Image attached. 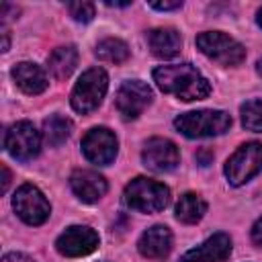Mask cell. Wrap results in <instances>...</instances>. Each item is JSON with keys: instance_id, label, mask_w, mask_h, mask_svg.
I'll return each mask as SVG.
<instances>
[{"instance_id": "277c9868", "label": "cell", "mask_w": 262, "mask_h": 262, "mask_svg": "<svg viewBox=\"0 0 262 262\" xmlns=\"http://www.w3.org/2000/svg\"><path fill=\"white\" fill-rule=\"evenodd\" d=\"M108 88V76L102 68H90L86 70L80 80L76 82L74 90H72V108L80 115L92 113L94 108H98V104L102 102L104 94Z\"/></svg>"}, {"instance_id": "d4e9b609", "label": "cell", "mask_w": 262, "mask_h": 262, "mask_svg": "<svg viewBox=\"0 0 262 262\" xmlns=\"http://www.w3.org/2000/svg\"><path fill=\"white\" fill-rule=\"evenodd\" d=\"M252 242L262 248V217H260V219L254 223V227H252Z\"/></svg>"}, {"instance_id": "5bb4252c", "label": "cell", "mask_w": 262, "mask_h": 262, "mask_svg": "<svg viewBox=\"0 0 262 262\" xmlns=\"http://www.w3.org/2000/svg\"><path fill=\"white\" fill-rule=\"evenodd\" d=\"M231 252V239L227 233H215L201 246L188 250L178 262H223Z\"/></svg>"}, {"instance_id": "cb8c5ba5", "label": "cell", "mask_w": 262, "mask_h": 262, "mask_svg": "<svg viewBox=\"0 0 262 262\" xmlns=\"http://www.w3.org/2000/svg\"><path fill=\"white\" fill-rule=\"evenodd\" d=\"M149 6L156 8V10H176V8L182 6V2L180 0H176V2H151Z\"/></svg>"}, {"instance_id": "7c38bea8", "label": "cell", "mask_w": 262, "mask_h": 262, "mask_svg": "<svg viewBox=\"0 0 262 262\" xmlns=\"http://www.w3.org/2000/svg\"><path fill=\"white\" fill-rule=\"evenodd\" d=\"M143 166L151 172H170L180 162V151L174 141L166 137H151L141 151Z\"/></svg>"}, {"instance_id": "4fadbf2b", "label": "cell", "mask_w": 262, "mask_h": 262, "mask_svg": "<svg viewBox=\"0 0 262 262\" xmlns=\"http://www.w3.org/2000/svg\"><path fill=\"white\" fill-rule=\"evenodd\" d=\"M70 186L82 203H96L106 194V180L94 170H74L70 176Z\"/></svg>"}, {"instance_id": "6da1fadb", "label": "cell", "mask_w": 262, "mask_h": 262, "mask_svg": "<svg viewBox=\"0 0 262 262\" xmlns=\"http://www.w3.org/2000/svg\"><path fill=\"white\" fill-rule=\"evenodd\" d=\"M154 82L166 94H174L176 98L190 102L201 100L211 94V84L207 78L190 63L176 66H160L154 70Z\"/></svg>"}, {"instance_id": "484cf974", "label": "cell", "mask_w": 262, "mask_h": 262, "mask_svg": "<svg viewBox=\"0 0 262 262\" xmlns=\"http://www.w3.org/2000/svg\"><path fill=\"white\" fill-rule=\"evenodd\" d=\"M2 262H33L29 256H25V254H16V252H12V254H6L4 258H2Z\"/></svg>"}, {"instance_id": "52a82bcc", "label": "cell", "mask_w": 262, "mask_h": 262, "mask_svg": "<svg viewBox=\"0 0 262 262\" xmlns=\"http://www.w3.org/2000/svg\"><path fill=\"white\" fill-rule=\"evenodd\" d=\"M4 149L20 162H29L39 156L41 135L29 121H18L4 131Z\"/></svg>"}, {"instance_id": "603a6c76", "label": "cell", "mask_w": 262, "mask_h": 262, "mask_svg": "<svg viewBox=\"0 0 262 262\" xmlns=\"http://www.w3.org/2000/svg\"><path fill=\"white\" fill-rule=\"evenodd\" d=\"M68 12L74 20L78 23H90L94 18V4L92 2H70L68 4Z\"/></svg>"}, {"instance_id": "4dcf8cb0", "label": "cell", "mask_w": 262, "mask_h": 262, "mask_svg": "<svg viewBox=\"0 0 262 262\" xmlns=\"http://www.w3.org/2000/svg\"><path fill=\"white\" fill-rule=\"evenodd\" d=\"M256 20H258V25H260V27H262V8H260V10H258V14H256Z\"/></svg>"}, {"instance_id": "30bf717a", "label": "cell", "mask_w": 262, "mask_h": 262, "mask_svg": "<svg viewBox=\"0 0 262 262\" xmlns=\"http://www.w3.org/2000/svg\"><path fill=\"white\" fill-rule=\"evenodd\" d=\"M154 92L151 88L141 80H127L117 90V111L125 119H137L151 102Z\"/></svg>"}, {"instance_id": "e0dca14e", "label": "cell", "mask_w": 262, "mask_h": 262, "mask_svg": "<svg viewBox=\"0 0 262 262\" xmlns=\"http://www.w3.org/2000/svg\"><path fill=\"white\" fill-rule=\"evenodd\" d=\"M147 43H149V49L156 57L170 59L180 51L182 39H180L176 29L162 27V29H154V31L147 33Z\"/></svg>"}, {"instance_id": "2e32d148", "label": "cell", "mask_w": 262, "mask_h": 262, "mask_svg": "<svg viewBox=\"0 0 262 262\" xmlns=\"http://www.w3.org/2000/svg\"><path fill=\"white\" fill-rule=\"evenodd\" d=\"M12 80L25 94H41L47 88V76L45 72L31 61H20L12 68Z\"/></svg>"}, {"instance_id": "ffe728a7", "label": "cell", "mask_w": 262, "mask_h": 262, "mask_svg": "<svg viewBox=\"0 0 262 262\" xmlns=\"http://www.w3.org/2000/svg\"><path fill=\"white\" fill-rule=\"evenodd\" d=\"M72 133V121L61 115H49L43 121V139L47 145L57 147L61 145Z\"/></svg>"}, {"instance_id": "f546056e", "label": "cell", "mask_w": 262, "mask_h": 262, "mask_svg": "<svg viewBox=\"0 0 262 262\" xmlns=\"http://www.w3.org/2000/svg\"><path fill=\"white\" fill-rule=\"evenodd\" d=\"M256 72H258V74L262 76V57H260V59L256 61Z\"/></svg>"}, {"instance_id": "44dd1931", "label": "cell", "mask_w": 262, "mask_h": 262, "mask_svg": "<svg viewBox=\"0 0 262 262\" xmlns=\"http://www.w3.org/2000/svg\"><path fill=\"white\" fill-rule=\"evenodd\" d=\"M96 57L102 59V61H108V63H123L129 59V47L125 41L121 39H115V37H106L102 39L96 49H94Z\"/></svg>"}, {"instance_id": "f1b7e54d", "label": "cell", "mask_w": 262, "mask_h": 262, "mask_svg": "<svg viewBox=\"0 0 262 262\" xmlns=\"http://www.w3.org/2000/svg\"><path fill=\"white\" fill-rule=\"evenodd\" d=\"M108 6H129V2H106Z\"/></svg>"}, {"instance_id": "d6986e66", "label": "cell", "mask_w": 262, "mask_h": 262, "mask_svg": "<svg viewBox=\"0 0 262 262\" xmlns=\"http://www.w3.org/2000/svg\"><path fill=\"white\" fill-rule=\"evenodd\" d=\"M205 213H207V203L196 192H186L176 203V219L180 223H186V225L196 223L203 219Z\"/></svg>"}, {"instance_id": "8992f818", "label": "cell", "mask_w": 262, "mask_h": 262, "mask_svg": "<svg viewBox=\"0 0 262 262\" xmlns=\"http://www.w3.org/2000/svg\"><path fill=\"white\" fill-rule=\"evenodd\" d=\"M196 47L203 55L209 59L221 63V66H239L246 59V49L239 41L233 37L219 33V31H207L196 37Z\"/></svg>"}, {"instance_id": "5b68a950", "label": "cell", "mask_w": 262, "mask_h": 262, "mask_svg": "<svg viewBox=\"0 0 262 262\" xmlns=\"http://www.w3.org/2000/svg\"><path fill=\"white\" fill-rule=\"evenodd\" d=\"M225 178L231 186H242L250 178L262 172V143L248 141L239 145L233 156L225 162Z\"/></svg>"}, {"instance_id": "3957f363", "label": "cell", "mask_w": 262, "mask_h": 262, "mask_svg": "<svg viewBox=\"0 0 262 262\" xmlns=\"http://www.w3.org/2000/svg\"><path fill=\"white\" fill-rule=\"evenodd\" d=\"M174 127L190 139L221 135L231 127V117L225 111H190L174 119Z\"/></svg>"}, {"instance_id": "ba28073f", "label": "cell", "mask_w": 262, "mask_h": 262, "mask_svg": "<svg viewBox=\"0 0 262 262\" xmlns=\"http://www.w3.org/2000/svg\"><path fill=\"white\" fill-rule=\"evenodd\" d=\"M12 207L16 215L27 223V225H41L49 219L51 207L45 194L33 186V184H23L14 196H12Z\"/></svg>"}, {"instance_id": "ac0fdd59", "label": "cell", "mask_w": 262, "mask_h": 262, "mask_svg": "<svg viewBox=\"0 0 262 262\" xmlns=\"http://www.w3.org/2000/svg\"><path fill=\"white\" fill-rule=\"evenodd\" d=\"M76 63H78V51L74 45H61V47L53 49L51 55L47 57L49 72L53 74L55 80L70 78L72 72L76 70Z\"/></svg>"}, {"instance_id": "8fae6325", "label": "cell", "mask_w": 262, "mask_h": 262, "mask_svg": "<svg viewBox=\"0 0 262 262\" xmlns=\"http://www.w3.org/2000/svg\"><path fill=\"white\" fill-rule=\"evenodd\" d=\"M55 248L68 258L88 256L98 248V233L88 225H72L55 239Z\"/></svg>"}, {"instance_id": "9c48e42d", "label": "cell", "mask_w": 262, "mask_h": 262, "mask_svg": "<svg viewBox=\"0 0 262 262\" xmlns=\"http://www.w3.org/2000/svg\"><path fill=\"white\" fill-rule=\"evenodd\" d=\"M117 137L106 127L90 129L82 139V154L88 162L96 166H108L117 158Z\"/></svg>"}, {"instance_id": "7a4b0ae2", "label": "cell", "mask_w": 262, "mask_h": 262, "mask_svg": "<svg viewBox=\"0 0 262 262\" xmlns=\"http://www.w3.org/2000/svg\"><path fill=\"white\" fill-rule=\"evenodd\" d=\"M123 201L129 209L139 213H158L170 203V188L164 182L137 176L133 178L123 192Z\"/></svg>"}, {"instance_id": "9a60e30c", "label": "cell", "mask_w": 262, "mask_h": 262, "mask_svg": "<svg viewBox=\"0 0 262 262\" xmlns=\"http://www.w3.org/2000/svg\"><path fill=\"white\" fill-rule=\"evenodd\" d=\"M137 250L143 258H166L172 250V233L166 225H154L145 229L137 242Z\"/></svg>"}, {"instance_id": "7402d4cb", "label": "cell", "mask_w": 262, "mask_h": 262, "mask_svg": "<svg viewBox=\"0 0 262 262\" xmlns=\"http://www.w3.org/2000/svg\"><path fill=\"white\" fill-rule=\"evenodd\" d=\"M239 113H242V125L248 131L262 133V100H258V98L246 100L242 104Z\"/></svg>"}, {"instance_id": "83f0119b", "label": "cell", "mask_w": 262, "mask_h": 262, "mask_svg": "<svg viewBox=\"0 0 262 262\" xmlns=\"http://www.w3.org/2000/svg\"><path fill=\"white\" fill-rule=\"evenodd\" d=\"M2 37H4V41H2V51H8V29H6V27H2Z\"/></svg>"}, {"instance_id": "4316f807", "label": "cell", "mask_w": 262, "mask_h": 262, "mask_svg": "<svg viewBox=\"0 0 262 262\" xmlns=\"http://www.w3.org/2000/svg\"><path fill=\"white\" fill-rule=\"evenodd\" d=\"M8 184H10V170L6 166H2V192L8 190Z\"/></svg>"}]
</instances>
